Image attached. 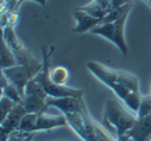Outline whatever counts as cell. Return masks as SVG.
I'll return each mask as SVG.
<instances>
[{"label":"cell","mask_w":151,"mask_h":141,"mask_svg":"<svg viewBox=\"0 0 151 141\" xmlns=\"http://www.w3.org/2000/svg\"><path fill=\"white\" fill-rule=\"evenodd\" d=\"M86 68L98 81L112 89L119 99L123 100L126 107L137 114L143 94L140 93V83L136 75L122 69H113L95 61L86 62Z\"/></svg>","instance_id":"1"},{"label":"cell","mask_w":151,"mask_h":141,"mask_svg":"<svg viewBox=\"0 0 151 141\" xmlns=\"http://www.w3.org/2000/svg\"><path fill=\"white\" fill-rule=\"evenodd\" d=\"M64 116L68 121V126L82 138V141H132L129 137H112V134H109V131L91 116L86 104L78 112L66 113Z\"/></svg>","instance_id":"2"},{"label":"cell","mask_w":151,"mask_h":141,"mask_svg":"<svg viewBox=\"0 0 151 141\" xmlns=\"http://www.w3.org/2000/svg\"><path fill=\"white\" fill-rule=\"evenodd\" d=\"M103 121L107 127L116 131L117 138L127 137V133L137 123V114L129 107H124L117 99H107L103 110Z\"/></svg>","instance_id":"3"},{"label":"cell","mask_w":151,"mask_h":141,"mask_svg":"<svg viewBox=\"0 0 151 141\" xmlns=\"http://www.w3.org/2000/svg\"><path fill=\"white\" fill-rule=\"evenodd\" d=\"M55 47H50V51L41 48L42 52V68L38 71V74L34 76V79L38 82L41 87L45 90L48 97H65V96H75V97H83L85 90L76 89V87H69L66 85H57L51 81L50 76V62H51V55H52Z\"/></svg>","instance_id":"4"},{"label":"cell","mask_w":151,"mask_h":141,"mask_svg":"<svg viewBox=\"0 0 151 141\" xmlns=\"http://www.w3.org/2000/svg\"><path fill=\"white\" fill-rule=\"evenodd\" d=\"M65 126H68V121L64 114L52 116V114H47L45 112L44 113H27L21 120L19 130H23L26 133H37V131H44V130L65 127Z\"/></svg>","instance_id":"5"},{"label":"cell","mask_w":151,"mask_h":141,"mask_svg":"<svg viewBox=\"0 0 151 141\" xmlns=\"http://www.w3.org/2000/svg\"><path fill=\"white\" fill-rule=\"evenodd\" d=\"M129 14H124L123 17H120L119 20L112 21V23H105V24H99L98 27H95L91 31V34L93 35H100L106 40H109L110 42H113L117 49L122 54L127 57L129 54V47L124 38V27H126V21H127Z\"/></svg>","instance_id":"6"},{"label":"cell","mask_w":151,"mask_h":141,"mask_svg":"<svg viewBox=\"0 0 151 141\" xmlns=\"http://www.w3.org/2000/svg\"><path fill=\"white\" fill-rule=\"evenodd\" d=\"M42 67H30V65H20V64H17L16 67L1 69V72L6 75L7 79L12 82L14 86L19 89L20 93L24 94V89H26L27 83L38 74V71Z\"/></svg>","instance_id":"7"},{"label":"cell","mask_w":151,"mask_h":141,"mask_svg":"<svg viewBox=\"0 0 151 141\" xmlns=\"http://www.w3.org/2000/svg\"><path fill=\"white\" fill-rule=\"evenodd\" d=\"M27 114L26 107L23 103H16V106L12 109V112L6 116L4 120L0 121V133H1V141H6L9 135L13 131L19 130L23 117Z\"/></svg>","instance_id":"8"},{"label":"cell","mask_w":151,"mask_h":141,"mask_svg":"<svg viewBox=\"0 0 151 141\" xmlns=\"http://www.w3.org/2000/svg\"><path fill=\"white\" fill-rule=\"evenodd\" d=\"M48 106L57 107L62 114L73 113L82 109L86 103L83 97H75V96H65V97H48Z\"/></svg>","instance_id":"9"},{"label":"cell","mask_w":151,"mask_h":141,"mask_svg":"<svg viewBox=\"0 0 151 141\" xmlns=\"http://www.w3.org/2000/svg\"><path fill=\"white\" fill-rule=\"evenodd\" d=\"M72 17L76 21V26L73 27V33L76 34H82V33H86V31L91 33L95 27H98L99 24H102V19L93 17L88 11L82 10L81 7L76 9V10H73Z\"/></svg>","instance_id":"10"},{"label":"cell","mask_w":151,"mask_h":141,"mask_svg":"<svg viewBox=\"0 0 151 141\" xmlns=\"http://www.w3.org/2000/svg\"><path fill=\"white\" fill-rule=\"evenodd\" d=\"M132 141H150L151 140V112L143 117H137V123L127 133Z\"/></svg>","instance_id":"11"},{"label":"cell","mask_w":151,"mask_h":141,"mask_svg":"<svg viewBox=\"0 0 151 141\" xmlns=\"http://www.w3.org/2000/svg\"><path fill=\"white\" fill-rule=\"evenodd\" d=\"M48 96L47 94H35V93H24L23 94V106L26 107L27 113H44L48 106Z\"/></svg>","instance_id":"12"},{"label":"cell","mask_w":151,"mask_h":141,"mask_svg":"<svg viewBox=\"0 0 151 141\" xmlns=\"http://www.w3.org/2000/svg\"><path fill=\"white\" fill-rule=\"evenodd\" d=\"M0 83H1V87H0L1 94L7 96L9 99H12V100L16 102V103H21V100H23V94L20 93L19 89L7 79V76L3 74V72H1V76H0Z\"/></svg>","instance_id":"13"},{"label":"cell","mask_w":151,"mask_h":141,"mask_svg":"<svg viewBox=\"0 0 151 141\" xmlns=\"http://www.w3.org/2000/svg\"><path fill=\"white\" fill-rule=\"evenodd\" d=\"M19 62L17 58L14 55L13 49L7 45V42L1 38V44H0V68L1 69H6V68H12L16 67Z\"/></svg>","instance_id":"14"},{"label":"cell","mask_w":151,"mask_h":141,"mask_svg":"<svg viewBox=\"0 0 151 141\" xmlns=\"http://www.w3.org/2000/svg\"><path fill=\"white\" fill-rule=\"evenodd\" d=\"M51 81L57 85H66V81L69 79V71L65 67H55L50 69Z\"/></svg>","instance_id":"15"},{"label":"cell","mask_w":151,"mask_h":141,"mask_svg":"<svg viewBox=\"0 0 151 141\" xmlns=\"http://www.w3.org/2000/svg\"><path fill=\"white\" fill-rule=\"evenodd\" d=\"M82 10H85V11H88V13L91 14V16H93V17H98V19H103L106 14L109 13L107 10H105L103 7H100L96 3V1H91V3H88V4H85V6L81 7Z\"/></svg>","instance_id":"16"},{"label":"cell","mask_w":151,"mask_h":141,"mask_svg":"<svg viewBox=\"0 0 151 141\" xmlns=\"http://www.w3.org/2000/svg\"><path fill=\"white\" fill-rule=\"evenodd\" d=\"M14 106H16V102L9 99L4 94H0V121L6 119V116L12 112Z\"/></svg>","instance_id":"17"},{"label":"cell","mask_w":151,"mask_h":141,"mask_svg":"<svg viewBox=\"0 0 151 141\" xmlns=\"http://www.w3.org/2000/svg\"><path fill=\"white\" fill-rule=\"evenodd\" d=\"M34 135H35V133H26L23 130H16L9 135V138L6 141H33Z\"/></svg>","instance_id":"18"},{"label":"cell","mask_w":151,"mask_h":141,"mask_svg":"<svg viewBox=\"0 0 151 141\" xmlns=\"http://www.w3.org/2000/svg\"><path fill=\"white\" fill-rule=\"evenodd\" d=\"M151 112V94H145L141 97L140 102V107L137 110V117H143L145 114H148Z\"/></svg>","instance_id":"19"},{"label":"cell","mask_w":151,"mask_h":141,"mask_svg":"<svg viewBox=\"0 0 151 141\" xmlns=\"http://www.w3.org/2000/svg\"><path fill=\"white\" fill-rule=\"evenodd\" d=\"M93 1H96L100 7H103L105 10H107V11H110L113 7H112V0H93Z\"/></svg>","instance_id":"20"},{"label":"cell","mask_w":151,"mask_h":141,"mask_svg":"<svg viewBox=\"0 0 151 141\" xmlns=\"http://www.w3.org/2000/svg\"><path fill=\"white\" fill-rule=\"evenodd\" d=\"M134 0H112V7H120V6H124L127 3H132Z\"/></svg>","instance_id":"21"},{"label":"cell","mask_w":151,"mask_h":141,"mask_svg":"<svg viewBox=\"0 0 151 141\" xmlns=\"http://www.w3.org/2000/svg\"><path fill=\"white\" fill-rule=\"evenodd\" d=\"M24 1H35V3H38L40 6H45L47 4V0H20V6H21Z\"/></svg>","instance_id":"22"},{"label":"cell","mask_w":151,"mask_h":141,"mask_svg":"<svg viewBox=\"0 0 151 141\" xmlns=\"http://www.w3.org/2000/svg\"><path fill=\"white\" fill-rule=\"evenodd\" d=\"M143 1H147V3L150 4V7H151V0H143Z\"/></svg>","instance_id":"23"},{"label":"cell","mask_w":151,"mask_h":141,"mask_svg":"<svg viewBox=\"0 0 151 141\" xmlns=\"http://www.w3.org/2000/svg\"><path fill=\"white\" fill-rule=\"evenodd\" d=\"M150 94H151V89H150Z\"/></svg>","instance_id":"24"},{"label":"cell","mask_w":151,"mask_h":141,"mask_svg":"<svg viewBox=\"0 0 151 141\" xmlns=\"http://www.w3.org/2000/svg\"><path fill=\"white\" fill-rule=\"evenodd\" d=\"M150 141H151V140H150Z\"/></svg>","instance_id":"25"}]
</instances>
